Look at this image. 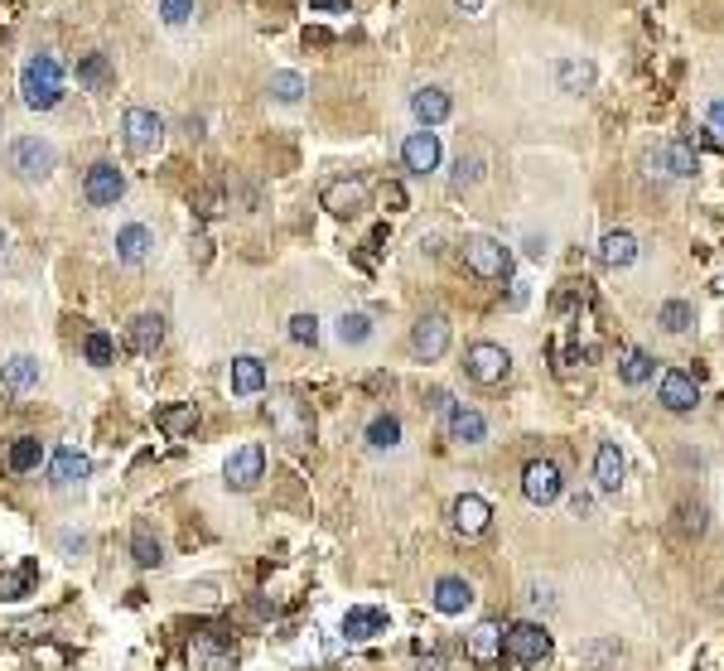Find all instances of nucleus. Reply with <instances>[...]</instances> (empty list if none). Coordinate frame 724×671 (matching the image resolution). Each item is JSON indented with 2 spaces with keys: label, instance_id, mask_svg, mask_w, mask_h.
<instances>
[{
  "label": "nucleus",
  "instance_id": "nucleus-1",
  "mask_svg": "<svg viewBox=\"0 0 724 671\" xmlns=\"http://www.w3.org/2000/svg\"><path fill=\"white\" fill-rule=\"evenodd\" d=\"M20 97L29 112H54L63 102V63L54 54H34L20 68Z\"/></svg>",
  "mask_w": 724,
  "mask_h": 671
},
{
  "label": "nucleus",
  "instance_id": "nucleus-2",
  "mask_svg": "<svg viewBox=\"0 0 724 671\" xmlns=\"http://www.w3.org/2000/svg\"><path fill=\"white\" fill-rule=\"evenodd\" d=\"M266 420L276 425V435L285 445H309L314 440V416L300 396H271L266 401Z\"/></svg>",
  "mask_w": 724,
  "mask_h": 671
},
{
  "label": "nucleus",
  "instance_id": "nucleus-3",
  "mask_svg": "<svg viewBox=\"0 0 724 671\" xmlns=\"http://www.w3.org/2000/svg\"><path fill=\"white\" fill-rule=\"evenodd\" d=\"M5 160L15 169V179H25V184H39V179H49L54 174V145L39 136H20L10 140V150H5Z\"/></svg>",
  "mask_w": 724,
  "mask_h": 671
},
{
  "label": "nucleus",
  "instance_id": "nucleus-4",
  "mask_svg": "<svg viewBox=\"0 0 724 671\" xmlns=\"http://www.w3.org/2000/svg\"><path fill=\"white\" fill-rule=\"evenodd\" d=\"M502 652L517 667H541L551 657V633L541 623H512V628H502Z\"/></svg>",
  "mask_w": 724,
  "mask_h": 671
},
{
  "label": "nucleus",
  "instance_id": "nucleus-5",
  "mask_svg": "<svg viewBox=\"0 0 724 671\" xmlns=\"http://www.w3.org/2000/svg\"><path fill=\"white\" fill-rule=\"evenodd\" d=\"M121 140H126L131 155H155L160 140H165V121L150 107H131V112L121 116Z\"/></svg>",
  "mask_w": 724,
  "mask_h": 671
},
{
  "label": "nucleus",
  "instance_id": "nucleus-6",
  "mask_svg": "<svg viewBox=\"0 0 724 671\" xmlns=\"http://www.w3.org/2000/svg\"><path fill=\"white\" fill-rule=\"evenodd\" d=\"M464 261H469V271L483 280H507L512 276V252L502 247L498 237H474L469 247H464Z\"/></svg>",
  "mask_w": 724,
  "mask_h": 671
},
{
  "label": "nucleus",
  "instance_id": "nucleus-7",
  "mask_svg": "<svg viewBox=\"0 0 724 671\" xmlns=\"http://www.w3.org/2000/svg\"><path fill=\"white\" fill-rule=\"evenodd\" d=\"M464 367H469V377H474L478 387H502L507 372H512V358H507L502 343H474L469 358H464Z\"/></svg>",
  "mask_w": 724,
  "mask_h": 671
},
{
  "label": "nucleus",
  "instance_id": "nucleus-8",
  "mask_svg": "<svg viewBox=\"0 0 724 671\" xmlns=\"http://www.w3.org/2000/svg\"><path fill=\"white\" fill-rule=\"evenodd\" d=\"M83 194L92 208H116L121 194H126V174H121L112 160H97V165L83 174Z\"/></svg>",
  "mask_w": 724,
  "mask_h": 671
},
{
  "label": "nucleus",
  "instance_id": "nucleus-9",
  "mask_svg": "<svg viewBox=\"0 0 724 671\" xmlns=\"http://www.w3.org/2000/svg\"><path fill=\"white\" fill-rule=\"evenodd\" d=\"M261 478H266V449L261 445H242L223 469V483L232 488V493H251Z\"/></svg>",
  "mask_w": 724,
  "mask_h": 671
},
{
  "label": "nucleus",
  "instance_id": "nucleus-10",
  "mask_svg": "<svg viewBox=\"0 0 724 671\" xmlns=\"http://www.w3.org/2000/svg\"><path fill=\"white\" fill-rule=\"evenodd\" d=\"M449 338H454V329H449L445 314H420L416 329H411V348H416V358L435 363L449 353Z\"/></svg>",
  "mask_w": 724,
  "mask_h": 671
},
{
  "label": "nucleus",
  "instance_id": "nucleus-11",
  "mask_svg": "<svg viewBox=\"0 0 724 671\" xmlns=\"http://www.w3.org/2000/svg\"><path fill=\"white\" fill-rule=\"evenodd\" d=\"M560 488H565V478H560V469L551 464V459H531L527 469H522V493H527L536 507L556 503Z\"/></svg>",
  "mask_w": 724,
  "mask_h": 671
},
{
  "label": "nucleus",
  "instance_id": "nucleus-12",
  "mask_svg": "<svg viewBox=\"0 0 724 671\" xmlns=\"http://www.w3.org/2000/svg\"><path fill=\"white\" fill-rule=\"evenodd\" d=\"M401 165L411 169V174L440 169V136L435 131H411V136L401 140Z\"/></svg>",
  "mask_w": 724,
  "mask_h": 671
},
{
  "label": "nucleus",
  "instance_id": "nucleus-13",
  "mask_svg": "<svg viewBox=\"0 0 724 671\" xmlns=\"http://www.w3.org/2000/svg\"><path fill=\"white\" fill-rule=\"evenodd\" d=\"M445 435L454 445H483V440H488V420H483V411H474V406H449Z\"/></svg>",
  "mask_w": 724,
  "mask_h": 671
},
{
  "label": "nucleus",
  "instance_id": "nucleus-14",
  "mask_svg": "<svg viewBox=\"0 0 724 671\" xmlns=\"http://www.w3.org/2000/svg\"><path fill=\"white\" fill-rule=\"evenodd\" d=\"M454 527H459V536H483L488 527H493V503L478 498V493L454 498Z\"/></svg>",
  "mask_w": 724,
  "mask_h": 671
},
{
  "label": "nucleus",
  "instance_id": "nucleus-15",
  "mask_svg": "<svg viewBox=\"0 0 724 671\" xmlns=\"http://www.w3.org/2000/svg\"><path fill=\"white\" fill-rule=\"evenodd\" d=\"M652 165L662 169V174H671V179H691V174L700 169V160H696V150H691L686 140H667V145L652 150Z\"/></svg>",
  "mask_w": 724,
  "mask_h": 671
},
{
  "label": "nucleus",
  "instance_id": "nucleus-16",
  "mask_svg": "<svg viewBox=\"0 0 724 671\" xmlns=\"http://www.w3.org/2000/svg\"><path fill=\"white\" fill-rule=\"evenodd\" d=\"M469 662H474V667H493V662H502V623L483 618L474 633H469Z\"/></svg>",
  "mask_w": 724,
  "mask_h": 671
},
{
  "label": "nucleus",
  "instance_id": "nucleus-17",
  "mask_svg": "<svg viewBox=\"0 0 724 671\" xmlns=\"http://www.w3.org/2000/svg\"><path fill=\"white\" fill-rule=\"evenodd\" d=\"M696 401H700L696 377H686V372H662V406H667V411L686 416V411H696Z\"/></svg>",
  "mask_w": 724,
  "mask_h": 671
},
{
  "label": "nucleus",
  "instance_id": "nucleus-18",
  "mask_svg": "<svg viewBox=\"0 0 724 671\" xmlns=\"http://www.w3.org/2000/svg\"><path fill=\"white\" fill-rule=\"evenodd\" d=\"M126 343H131V353L150 358V353L165 343V319H160V314H136V319L126 324Z\"/></svg>",
  "mask_w": 724,
  "mask_h": 671
},
{
  "label": "nucleus",
  "instance_id": "nucleus-19",
  "mask_svg": "<svg viewBox=\"0 0 724 671\" xmlns=\"http://www.w3.org/2000/svg\"><path fill=\"white\" fill-rule=\"evenodd\" d=\"M411 112H416V121L430 131V126H440V121H449V112H454V102H449L445 87H420L416 97H411Z\"/></svg>",
  "mask_w": 724,
  "mask_h": 671
},
{
  "label": "nucleus",
  "instance_id": "nucleus-20",
  "mask_svg": "<svg viewBox=\"0 0 724 671\" xmlns=\"http://www.w3.org/2000/svg\"><path fill=\"white\" fill-rule=\"evenodd\" d=\"M377 633H387V614H382V609L358 604V609L343 614V638H348V643H367V638H377Z\"/></svg>",
  "mask_w": 724,
  "mask_h": 671
},
{
  "label": "nucleus",
  "instance_id": "nucleus-21",
  "mask_svg": "<svg viewBox=\"0 0 724 671\" xmlns=\"http://www.w3.org/2000/svg\"><path fill=\"white\" fill-rule=\"evenodd\" d=\"M319 203H324L334 218H353V213H362V184L358 179H334V184L319 194Z\"/></svg>",
  "mask_w": 724,
  "mask_h": 671
},
{
  "label": "nucleus",
  "instance_id": "nucleus-22",
  "mask_svg": "<svg viewBox=\"0 0 724 671\" xmlns=\"http://www.w3.org/2000/svg\"><path fill=\"white\" fill-rule=\"evenodd\" d=\"M150 247H155V232L145 223H126L116 232V256H121L126 266H140V261L150 256Z\"/></svg>",
  "mask_w": 724,
  "mask_h": 671
},
{
  "label": "nucleus",
  "instance_id": "nucleus-23",
  "mask_svg": "<svg viewBox=\"0 0 724 671\" xmlns=\"http://www.w3.org/2000/svg\"><path fill=\"white\" fill-rule=\"evenodd\" d=\"M469 604H474V585H469L464 575L435 580V609H440V614H464Z\"/></svg>",
  "mask_w": 724,
  "mask_h": 671
},
{
  "label": "nucleus",
  "instance_id": "nucleus-24",
  "mask_svg": "<svg viewBox=\"0 0 724 671\" xmlns=\"http://www.w3.org/2000/svg\"><path fill=\"white\" fill-rule=\"evenodd\" d=\"M160 430H165V440H189L198 430V411H194V401H174V406H165L160 411Z\"/></svg>",
  "mask_w": 724,
  "mask_h": 671
},
{
  "label": "nucleus",
  "instance_id": "nucleus-25",
  "mask_svg": "<svg viewBox=\"0 0 724 671\" xmlns=\"http://www.w3.org/2000/svg\"><path fill=\"white\" fill-rule=\"evenodd\" d=\"M599 261H604L609 271L633 266V261H638V237H633V232H609V237L599 242Z\"/></svg>",
  "mask_w": 724,
  "mask_h": 671
},
{
  "label": "nucleus",
  "instance_id": "nucleus-26",
  "mask_svg": "<svg viewBox=\"0 0 724 671\" xmlns=\"http://www.w3.org/2000/svg\"><path fill=\"white\" fill-rule=\"evenodd\" d=\"M0 377H5V387H10V392H34V387H39V358L15 353V358H5V363H0Z\"/></svg>",
  "mask_w": 724,
  "mask_h": 671
},
{
  "label": "nucleus",
  "instance_id": "nucleus-27",
  "mask_svg": "<svg viewBox=\"0 0 724 671\" xmlns=\"http://www.w3.org/2000/svg\"><path fill=\"white\" fill-rule=\"evenodd\" d=\"M261 387H266V363H261V358H251V353L232 358V392H237V396H256Z\"/></svg>",
  "mask_w": 724,
  "mask_h": 671
},
{
  "label": "nucleus",
  "instance_id": "nucleus-28",
  "mask_svg": "<svg viewBox=\"0 0 724 671\" xmlns=\"http://www.w3.org/2000/svg\"><path fill=\"white\" fill-rule=\"evenodd\" d=\"M594 483H599V493H618L623 488V454H618V445H599V454H594Z\"/></svg>",
  "mask_w": 724,
  "mask_h": 671
},
{
  "label": "nucleus",
  "instance_id": "nucleus-29",
  "mask_svg": "<svg viewBox=\"0 0 724 671\" xmlns=\"http://www.w3.org/2000/svg\"><path fill=\"white\" fill-rule=\"evenodd\" d=\"M39 459H44V440H39V435H20L15 445L5 449V469H10V474H34Z\"/></svg>",
  "mask_w": 724,
  "mask_h": 671
},
{
  "label": "nucleus",
  "instance_id": "nucleus-30",
  "mask_svg": "<svg viewBox=\"0 0 724 671\" xmlns=\"http://www.w3.org/2000/svg\"><path fill=\"white\" fill-rule=\"evenodd\" d=\"M189 662H198V667H208V671H227L237 662V652L227 643H213V633H203V638H194V647H189Z\"/></svg>",
  "mask_w": 724,
  "mask_h": 671
},
{
  "label": "nucleus",
  "instance_id": "nucleus-31",
  "mask_svg": "<svg viewBox=\"0 0 724 671\" xmlns=\"http://www.w3.org/2000/svg\"><path fill=\"white\" fill-rule=\"evenodd\" d=\"M49 474H54L58 488H68V483H83V478L92 474V459H87L83 449H58V454H54V469H49Z\"/></svg>",
  "mask_w": 724,
  "mask_h": 671
},
{
  "label": "nucleus",
  "instance_id": "nucleus-32",
  "mask_svg": "<svg viewBox=\"0 0 724 671\" xmlns=\"http://www.w3.org/2000/svg\"><path fill=\"white\" fill-rule=\"evenodd\" d=\"M34 580H39V565H34V560H20L15 570H5V575H0V599H10V604H15V599H25L29 589H34Z\"/></svg>",
  "mask_w": 724,
  "mask_h": 671
},
{
  "label": "nucleus",
  "instance_id": "nucleus-33",
  "mask_svg": "<svg viewBox=\"0 0 724 671\" xmlns=\"http://www.w3.org/2000/svg\"><path fill=\"white\" fill-rule=\"evenodd\" d=\"M131 560H136L140 570H155V565L165 560V546H160V536L150 532V527H136V536H131Z\"/></svg>",
  "mask_w": 724,
  "mask_h": 671
},
{
  "label": "nucleus",
  "instance_id": "nucleus-34",
  "mask_svg": "<svg viewBox=\"0 0 724 671\" xmlns=\"http://www.w3.org/2000/svg\"><path fill=\"white\" fill-rule=\"evenodd\" d=\"M367 445L372 449H396L401 445V420L396 416H372L367 420Z\"/></svg>",
  "mask_w": 724,
  "mask_h": 671
},
{
  "label": "nucleus",
  "instance_id": "nucleus-35",
  "mask_svg": "<svg viewBox=\"0 0 724 671\" xmlns=\"http://www.w3.org/2000/svg\"><path fill=\"white\" fill-rule=\"evenodd\" d=\"M305 92H309V83L300 78V73H290V68L271 73V97H276V102H285V107H290V102H300Z\"/></svg>",
  "mask_w": 724,
  "mask_h": 671
},
{
  "label": "nucleus",
  "instance_id": "nucleus-36",
  "mask_svg": "<svg viewBox=\"0 0 724 671\" xmlns=\"http://www.w3.org/2000/svg\"><path fill=\"white\" fill-rule=\"evenodd\" d=\"M657 324H662L667 334H686V329L696 324V309L686 305V300H667V305H662V314H657Z\"/></svg>",
  "mask_w": 724,
  "mask_h": 671
},
{
  "label": "nucleus",
  "instance_id": "nucleus-37",
  "mask_svg": "<svg viewBox=\"0 0 724 671\" xmlns=\"http://www.w3.org/2000/svg\"><path fill=\"white\" fill-rule=\"evenodd\" d=\"M618 372H623V382H628V387H642V382L657 372V363H652V353H647V348H633V353L623 358V367H618Z\"/></svg>",
  "mask_w": 724,
  "mask_h": 671
},
{
  "label": "nucleus",
  "instance_id": "nucleus-38",
  "mask_svg": "<svg viewBox=\"0 0 724 671\" xmlns=\"http://www.w3.org/2000/svg\"><path fill=\"white\" fill-rule=\"evenodd\" d=\"M556 78H560V87H565V92H585V87L594 83V63H585V58L575 63V58H570V63H560V68H556Z\"/></svg>",
  "mask_w": 724,
  "mask_h": 671
},
{
  "label": "nucleus",
  "instance_id": "nucleus-39",
  "mask_svg": "<svg viewBox=\"0 0 724 671\" xmlns=\"http://www.w3.org/2000/svg\"><path fill=\"white\" fill-rule=\"evenodd\" d=\"M367 338H372V319H367V314H343V319H338V343H343V348H358Z\"/></svg>",
  "mask_w": 724,
  "mask_h": 671
},
{
  "label": "nucleus",
  "instance_id": "nucleus-40",
  "mask_svg": "<svg viewBox=\"0 0 724 671\" xmlns=\"http://www.w3.org/2000/svg\"><path fill=\"white\" fill-rule=\"evenodd\" d=\"M83 358L92 367H107L116 358V343H112V334H102V329H92V334L83 338Z\"/></svg>",
  "mask_w": 724,
  "mask_h": 671
},
{
  "label": "nucleus",
  "instance_id": "nucleus-41",
  "mask_svg": "<svg viewBox=\"0 0 724 671\" xmlns=\"http://www.w3.org/2000/svg\"><path fill=\"white\" fill-rule=\"evenodd\" d=\"M78 78H83L87 87H107V83H112V63H107V54H87L83 63H78Z\"/></svg>",
  "mask_w": 724,
  "mask_h": 671
},
{
  "label": "nucleus",
  "instance_id": "nucleus-42",
  "mask_svg": "<svg viewBox=\"0 0 724 671\" xmlns=\"http://www.w3.org/2000/svg\"><path fill=\"white\" fill-rule=\"evenodd\" d=\"M377 208H382V213H406L411 198H406V189H401L396 179H382V184H377Z\"/></svg>",
  "mask_w": 724,
  "mask_h": 671
},
{
  "label": "nucleus",
  "instance_id": "nucleus-43",
  "mask_svg": "<svg viewBox=\"0 0 724 671\" xmlns=\"http://www.w3.org/2000/svg\"><path fill=\"white\" fill-rule=\"evenodd\" d=\"M478 179H483V160H478V155H469V160L459 155V160H454V189H469Z\"/></svg>",
  "mask_w": 724,
  "mask_h": 671
},
{
  "label": "nucleus",
  "instance_id": "nucleus-44",
  "mask_svg": "<svg viewBox=\"0 0 724 671\" xmlns=\"http://www.w3.org/2000/svg\"><path fill=\"white\" fill-rule=\"evenodd\" d=\"M160 20L165 25H189L194 20V0H160Z\"/></svg>",
  "mask_w": 724,
  "mask_h": 671
},
{
  "label": "nucleus",
  "instance_id": "nucleus-45",
  "mask_svg": "<svg viewBox=\"0 0 724 671\" xmlns=\"http://www.w3.org/2000/svg\"><path fill=\"white\" fill-rule=\"evenodd\" d=\"M609 657H618V643H594V647H585L580 652V667L585 671H604V662Z\"/></svg>",
  "mask_w": 724,
  "mask_h": 671
},
{
  "label": "nucleus",
  "instance_id": "nucleus-46",
  "mask_svg": "<svg viewBox=\"0 0 724 671\" xmlns=\"http://www.w3.org/2000/svg\"><path fill=\"white\" fill-rule=\"evenodd\" d=\"M290 338L314 348V343H319V319H314V314H295V319H290Z\"/></svg>",
  "mask_w": 724,
  "mask_h": 671
},
{
  "label": "nucleus",
  "instance_id": "nucleus-47",
  "mask_svg": "<svg viewBox=\"0 0 724 671\" xmlns=\"http://www.w3.org/2000/svg\"><path fill=\"white\" fill-rule=\"evenodd\" d=\"M194 203H198V213H203V218H213V213H223V203H227V198L218 194V189H203V194H198Z\"/></svg>",
  "mask_w": 724,
  "mask_h": 671
},
{
  "label": "nucleus",
  "instance_id": "nucleus-48",
  "mask_svg": "<svg viewBox=\"0 0 724 671\" xmlns=\"http://www.w3.org/2000/svg\"><path fill=\"white\" fill-rule=\"evenodd\" d=\"M705 126L724 140V102H710V107H705Z\"/></svg>",
  "mask_w": 724,
  "mask_h": 671
},
{
  "label": "nucleus",
  "instance_id": "nucleus-49",
  "mask_svg": "<svg viewBox=\"0 0 724 671\" xmlns=\"http://www.w3.org/2000/svg\"><path fill=\"white\" fill-rule=\"evenodd\" d=\"M681 527H686V532H700V527H705V512H700V507H681Z\"/></svg>",
  "mask_w": 724,
  "mask_h": 671
},
{
  "label": "nucleus",
  "instance_id": "nucleus-50",
  "mask_svg": "<svg viewBox=\"0 0 724 671\" xmlns=\"http://www.w3.org/2000/svg\"><path fill=\"white\" fill-rule=\"evenodd\" d=\"M309 10H334V15H348L353 0H309Z\"/></svg>",
  "mask_w": 724,
  "mask_h": 671
},
{
  "label": "nucleus",
  "instance_id": "nucleus-51",
  "mask_svg": "<svg viewBox=\"0 0 724 671\" xmlns=\"http://www.w3.org/2000/svg\"><path fill=\"white\" fill-rule=\"evenodd\" d=\"M527 256H546V242H541V237H527Z\"/></svg>",
  "mask_w": 724,
  "mask_h": 671
},
{
  "label": "nucleus",
  "instance_id": "nucleus-52",
  "mask_svg": "<svg viewBox=\"0 0 724 671\" xmlns=\"http://www.w3.org/2000/svg\"><path fill=\"white\" fill-rule=\"evenodd\" d=\"M454 5H459L464 15H478V10H483V0H454Z\"/></svg>",
  "mask_w": 724,
  "mask_h": 671
},
{
  "label": "nucleus",
  "instance_id": "nucleus-53",
  "mask_svg": "<svg viewBox=\"0 0 724 671\" xmlns=\"http://www.w3.org/2000/svg\"><path fill=\"white\" fill-rule=\"evenodd\" d=\"M0 256H5V227H0Z\"/></svg>",
  "mask_w": 724,
  "mask_h": 671
}]
</instances>
